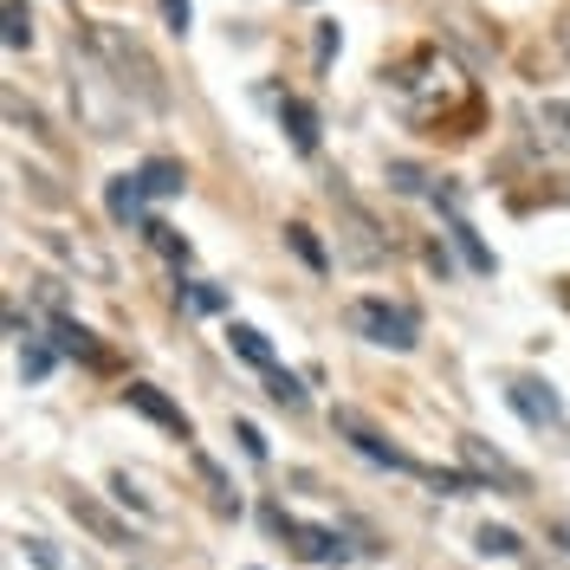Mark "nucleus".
I'll use <instances>...</instances> for the list:
<instances>
[{
    "label": "nucleus",
    "mask_w": 570,
    "mask_h": 570,
    "mask_svg": "<svg viewBox=\"0 0 570 570\" xmlns=\"http://www.w3.org/2000/svg\"><path fill=\"white\" fill-rule=\"evenodd\" d=\"M390 91H395V105H402V117H415V124H441V117L473 105V78L448 52H434V46L390 71Z\"/></svg>",
    "instance_id": "f257e3e1"
},
{
    "label": "nucleus",
    "mask_w": 570,
    "mask_h": 570,
    "mask_svg": "<svg viewBox=\"0 0 570 570\" xmlns=\"http://www.w3.org/2000/svg\"><path fill=\"white\" fill-rule=\"evenodd\" d=\"M85 46H91V52L105 59L110 78H117V85H124V91H130L137 105H149V110H163V105H169V85H163L156 59H149V52L137 46V39L124 33V27H110V20H91V27H85Z\"/></svg>",
    "instance_id": "f03ea898"
},
{
    "label": "nucleus",
    "mask_w": 570,
    "mask_h": 570,
    "mask_svg": "<svg viewBox=\"0 0 570 570\" xmlns=\"http://www.w3.org/2000/svg\"><path fill=\"white\" fill-rule=\"evenodd\" d=\"M71 105L85 117V130L91 137H124V110H130V91L110 78V66L85 46V52H71Z\"/></svg>",
    "instance_id": "7ed1b4c3"
},
{
    "label": "nucleus",
    "mask_w": 570,
    "mask_h": 570,
    "mask_svg": "<svg viewBox=\"0 0 570 570\" xmlns=\"http://www.w3.org/2000/svg\"><path fill=\"white\" fill-rule=\"evenodd\" d=\"M344 318L363 344H383V351H415L422 344V318L409 305H390V298H351Z\"/></svg>",
    "instance_id": "20e7f679"
},
{
    "label": "nucleus",
    "mask_w": 570,
    "mask_h": 570,
    "mask_svg": "<svg viewBox=\"0 0 570 570\" xmlns=\"http://www.w3.org/2000/svg\"><path fill=\"white\" fill-rule=\"evenodd\" d=\"M259 519H266V532L285 538L305 564H351V544L331 532V525H305V519H292L285 505H259Z\"/></svg>",
    "instance_id": "39448f33"
},
{
    "label": "nucleus",
    "mask_w": 570,
    "mask_h": 570,
    "mask_svg": "<svg viewBox=\"0 0 570 570\" xmlns=\"http://www.w3.org/2000/svg\"><path fill=\"white\" fill-rule=\"evenodd\" d=\"M454 448H461L466 473H473L480 487H499V493H512V499H525V493H532V480H525V466H512L505 454H499V448H487L480 434H461Z\"/></svg>",
    "instance_id": "423d86ee"
},
{
    "label": "nucleus",
    "mask_w": 570,
    "mask_h": 570,
    "mask_svg": "<svg viewBox=\"0 0 570 570\" xmlns=\"http://www.w3.org/2000/svg\"><path fill=\"white\" fill-rule=\"evenodd\" d=\"M39 247L52 253L59 266H71L78 279H91V285H110V279H117V266H110V259H105L98 247H91L85 234H59V227H39Z\"/></svg>",
    "instance_id": "0eeeda50"
},
{
    "label": "nucleus",
    "mask_w": 570,
    "mask_h": 570,
    "mask_svg": "<svg viewBox=\"0 0 570 570\" xmlns=\"http://www.w3.org/2000/svg\"><path fill=\"white\" fill-rule=\"evenodd\" d=\"M505 402L519 409V422H532V428H551V434H564V428H570L558 390H551V383H538V376H512V383H505Z\"/></svg>",
    "instance_id": "6e6552de"
},
{
    "label": "nucleus",
    "mask_w": 570,
    "mask_h": 570,
    "mask_svg": "<svg viewBox=\"0 0 570 570\" xmlns=\"http://www.w3.org/2000/svg\"><path fill=\"white\" fill-rule=\"evenodd\" d=\"M66 512H71V519H78V525H85V532H91V538H98V544H110V551H130V544H142V538L130 532L124 519H110L105 505H98V499H91V493H78V487H71V493H66Z\"/></svg>",
    "instance_id": "1a4fd4ad"
},
{
    "label": "nucleus",
    "mask_w": 570,
    "mask_h": 570,
    "mask_svg": "<svg viewBox=\"0 0 570 570\" xmlns=\"http://www.w3.org/2000/svg\"><path fill=\"white\" fill-rule=\"evenodd\" d=\"M124 402H130L137 415H149L156 428H169V434H181V441L195 434V428H188V415H181L176 402H169V395L156 390V383H124Z\"/></svg>",
    "instance_id": "9d476101"
},
{
    "label": "nucleus",
    "mask_w": 570,
    "mask_h": 570,
    "mask_svg": "<svg viewBox=\"0 0 570 570\" xmlns=\"http://www.w3.org/2000/svg\"><path fill=\"white\" fill-rule=\"evenodd\" d=\"M142 202H149L142 176H110V188H105L110 220H124V227H142V220H149V214H142Z\"/></svg>",
    "instance_id": "9b49d317"
},
{
    "label": "nucleus",
    "mask_w": 570,
    "mask_h": 570,
    "mask_svg": "<svg viewBox=\"0 0 570 570\" xmlns=\"http://www.w3.org/2000/svg\"><path fill=\"white\" fill-rule=\"evenodd\" d=\"M52 351L59 356H78V363H105V344H98V331H85L78 318H52Z\"/></svg>",
    "instance_id": "f8f14e48"
},
{
    "label": "nucleus",
    "mask_w": 570,
    "mask_h": 570,
    "mask_svg": "<svg viewBox=\"0 0 570 570\" xmlns=\"http://www.w3.org/2000/svg\"><path fill=\"white\" fill-rule=\"evenodd\" d=\"M279 130L292 137L298 156H312V149H318V110L298 105V98H279Z\"/></svg>",
    "instance_id": "ddd939ff"
},
{
    "label": "nucleus",
    "mask_w": 570,
    "mask_h": 570,
    "mask_svg": "<svg viewBox=\"0 0 570 570\" xmlns=\"http://www.w3.org/2000/svg\"><path fill=\"white\" fill-rule=\"evenodd\" d=\"M142 240H149V247L163 253V259H169V266H176V273H188V266H195V247H188V240H181L176 227H169V220H156V214H149V220H142L137 227Z\"/></svg>",
    "instance_id": "4468645a"
},
{
    "label": "nucleus",
    "mask_w": 570,
    "mask_h": 570,
    "mask_svg": "<svg viewBox=\"0 0 570 570\" xmlns=\"http://www.w3.org/2000/svg\"><path fill=\"white\" fill-rule=\"evenodd\" d=\"M227 351L240 356V363H253L259 376L279 370V363H273V344H266V331H253V324H227Z\"/></svg>",
    "instance_id": "2eb2a0df"
},
{
    "label": "nucleus",
    "mask_w": 570,
    "mask_h": 570,
    "mask_svg": "<svg viewBox=\"0 0 570 570\" xmlns=\"http://www.w3.org/2000/svg\"><path fill=\"white\" fill-rule=\"evenodd\" d=\"M137 176H142V188H149V195H181V188H188L181 163H163V156H156V163H142Z\"/></svg>",
    "instance_id": "dca6fc26"
},
{
    "label": "nucleus",
    "mask_w": 570,
    "mask_h": 570,
    "mask_svg": "<svg viewBox=\"0 0 570 570\" xmlns=\"http://www.w3.org/2000/svg\"><path fill=\"white\" fill-rule=\"evenodd\" d=\"M285 240H292V253H298L312 273H331V253L318 247V234H312V227H298V220H292V227H285Z\"/></svg>",
    "instance_id": "f3484780"
},
{
    "label": "nucleus",
    "mask_w": 570,
    "mask_h": 570,
    "mask_svg": "<svg viewBox=\"0 0 570 570\" xmlns=\"http://www.w3.org/2000/svg\"><path fill=\"white\" fill-rule=\"evenodd\" d=\"M480 551L487 558H525V538L512 532V525H480Z\"/></svg>",
    "instance_id": "a211bd4d"
},
{
    "label": "nucleus",
    "mask_w": 570,
    "mask_h": 570,
    "mask_svg": "<svg viewBox=\"0 0 570 570\" xmlns=\"http://www.w3.org/2000/svg\"><path fill=\"white\" fill-rule=\"evenodd\" d=\"M33 46V13L27 0H7V52H27Z\"/></svg>",
    "instance_id": "6ab92c4d"
},
{
    "label": "nucleus",
    "mask_w": 570,
    "mask_h": 570,
    "mask_svg": "<svg viewBox=\"0 0 570 570\" xmlns=\"http://www.w3.org/2000/svg\"><path fill=\"white\" fill-rule=\"evenodd\" d=\"M195 466H202V480H208V493H214V505L220 512H240V499H234V487H227V473L208 461V454H195Z\"/></svg>",
    "instance_id": "aec40b11"
},
{
    "label": "nucleus",
    "mask_w": 570,
    "mask_h": 570,
    "mask_svg": "<svg viewBox=\"0 0 570 570\" xmlns=\"http://www.w3.org/2000/svg\"><path fill=\"white\" fill-rule=\"evenodd\" d=\"M52 376V351L39 344V337H27V351H20V383H46Z\"/></svg>",
    "instance_id": "412c9836"
},
{
    "label": "nucleus",
    "mask_w": 570,
    "mask_h": 570,
    "mask_svg": "<svg viewBox=\"0 0 570 570\" xmlns=\"http://www.w3.org/2000/svg\"><path fill=\"white\" fill-rule=\"evenodd\" d=\"M266 395H273L279 409H305V383L285 376V370H266Z\"/></svg>",
    "instance_id": "4be33fe9"
},
{
    "label": "nucleus",
    "mask_w": 570,
    "mask_h": 570,
    "mask_svg": "<svg viewBox=\"0 0 570 570\" xmlns=\"http://www.w3.org/2000/svg\"><path fill=\"white\" fill-rule=\"evenodd\" d=\"M13 544L27 551V564H33V570H66V564H59V551H52L46 538H33V532H27V538H13Z\"/></svg>",
    "instance_id": "5701e85b"
},
{
    "label": "nucleus",
    "mask_w": 570,
    "mask_h": 570,
    "mask_svg": "<svg viewBox=\"0 0 570 570\" xmlns=\"http://www.w3.org/2000/svg\"><path fill=\"white\" fill-rule=\"evenodd\" d=\"M390 181L402 188V195H434V188H428V176L415 169V163H390Z\"/></svg>",
    "instance_id": "b1692460"
},
{
    "label": "nucleus",
    "mask_w": 570,
    "mask_h": 570,
    "mask_svg": "<svg viewBox=\"0 0 570 570\" xmlns=\"http://www.w3.org/2000/svg\"><path fill=\"white\" fill-rule=\"evenodd\" d=\"M181 298H188V312H220V305H227V298H220L214 285H202V279H188V285H181Z\"/></svg>",
    "instance_id": "393cba45"
},
{
    "label": "nucleus",
    "mask_w": 570,
    "mask_h": 570,
    "mask_svg": "<svg viewBox=\"0 0 570 570\" xmlns=\"http://www.w3.org/2000/svg\"><path fill=\"white\" fill-rule=\"evenodd\" d=\"M538 124H551V137L570 142V105H538Z\"/></svg>",
    "instance_id": "a878e982"
},
{
    "label": "nucleus",
    "mask_w": 570,
    "mask_h": 570,
    "mask_svg": "<svg viewBox=\"0 0 570 570\" xmlns=\"http://www.w3.org/2000/svg\"><path fill=\"white\" fill-rule=\"evenodd\" d=\"M234 434H240V448H247V461H266V434L253 422H234Z\"/></svg>",
    "instance_id": "bb28decb"
},
{
    "label": "nucleus",
    "mask_w": 570,
    "mask_h": 570,
    "mask_svg": "<svg viewBox=\"0 0 570 570\" xmlns=\"http://www.w3.org/2000/svg\"><path fill=\"white\" fill-rule=\"evenodd\" d=\"M163 20H169V33H188V20H195V7H188V0H163Z\"/></svg>",
    "instance_id": "cd10ccee"
},
{
    "label": "nucleus",
    "mask_w": 570,
    "mask_h": 570,
    "mask_svg": "<svg viewBox=\"0 0 570 570\" xmlns=\"http://www.w3.org/2000/svg\"><path fill=\"white\" fill-rule=\"evenodd\" d=\"M331 52H337V27L324 20V27H318V66H331Z\"/></svg>",
    "instance_id": "c85d7f7f"
},
{
    "label": "nucleus",
    "mask_w": 570,
    "mask_h": 570,
    "mask_svg": "<svg viewBox=\"0 0 570 570\" xmlns=\"http://www.w3.org/2000/svg\"><path fill=\"white\" fill-rule=\"evenodd\" d=\"M551 538H558V544L570 551V519H558V525H551Z\"/></svg>",
    "instance_id": "c756f323"
},
{
    "label": "nucleus",
    "mask_w": 570,
    "mask_h": 570,
    "mask_svg": "<svg viewBox=\"0 0 570 570\" xmlns=\"http://www.w3.org/2000/svg\"><path fill=\"white\" fill-rule=\"evenodd\" d=\"M558 46H564V59H570V13L558 20Z\"/></svg>",
    "instance_id": "7c9ffc66"
},
{
    "label": "nucleus",
    "mask_w": 570,
    "mask_h": 570,
    "mask_svg": "<svg viewBox=\"0 0 570 570\" xmlns=\"http://www.w3.org/2000/svg\"><path fill=\"white\" fill-rule=\"evenodd\" d=\"M558 298H564V312H570V285H558Z\"/></svg>",
    "instance_id": "2f4dec72"
}]
</instances>
